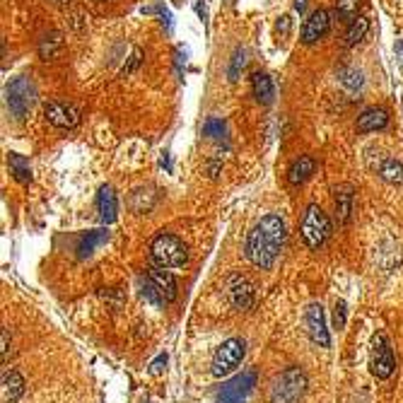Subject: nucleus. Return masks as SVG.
<instances>
[{"label":"nucleus","mask_w":403,"mask_h":403,"mask_svg":"<svg viewBox=\"0 0 403 403\" xmlns=\"http://www.w3.org/2000/svg\"><path fill=\"white\" fill-rule=\"evenodd\" d=\"M285 237H288L285 220L276 215V213L264 215L247 237V259L256 268H261V271L273 268V264L278 261V256L285 247Z\"/></svg>","instance_id":"nucleus-1"},{"label":"nucleus","mask_w":403,"mask_h":403,"mask_svg":"<svg viewBox=\"0 0 403 403\" xmlns=\"http://www.w3.org/2000/svg\"><path fill=\"white\" fill-rule=\"evenodd\" d=\"M331 220H328L326 213L321 210L316 203L307 205L302 215V222H300V237L304 242V247L311 249V252H319L323 244L328 242L331 237Z\"/></svg>","instance_id":"nucleus-2"},{"label":"nucleus","mask_w":403,"mask_h":403,"mask_svg":"<svg viewBox=\"0 0 403 403\" xmlns=\"http://www.w3.org/2000/svg\"><path fill=\"white\" fill-rule=\"evenodd\" d=\"M150 259L155 261V266H162V268H181L188 259L186 244L176 235L160 232V235L150 242Z\"/></svg>","instance_id":"nucleus-3"},{"label":"nucleus","mask_w":403,"mask_h":403,"mask_svg":"<svg viewBox=\"0 0 403 403\" xmlns=\"http://www.w3.org/2000/svg\"><path fill=\"white\" fill-rule=\"evenodd\" d=\"M34 102H36V85L32 82V77L20 75L5 87V104H8L10 114L15 116L17 121L27 119Z\"/></svg>","instance_id":"nucleus-4"},{"label":"nucleus","mask_w":403,"mask_h":403,"mask_svg":"<svg viewBox=\"0 0 403 403\" xmlns=\"http://www.w3.org/2000/svg\"><path fill=\"white\" fill-rule=\"evenodd\" d=\"M304 392H307V375L300 367H290L273 384L271 403H300Z\"/></svg>","instance_id":"nucleus-5"},{"label":"nucleus","mask_w":403,"mask_h":403,"mask_svg":"<svg viewBox=\"0 0 403 403\" xmlns=\"http://www.w3.org/2000/svg\"><path fill=\"white\" fill-rule=\"evenodd\" d=\"M256 380H259V375H256L254 367L240 372V375H235L232 380L220 384L215 401L217 403H247L249 394H252L256 387Z\"/></svg>","instance_id":"nucleus-6"},{"label":"nucleus","mask_w":403,"mask_h":403,"mask_svg":"<svg viewBox=\"0 0 403 403\" xmlns=\"http://www.w3.org/2000/svg\"><path fill=\"white\" fill-rule=\"evenodd\" d=\"M244 355H247V343L242 338H230L215 350L210 362V372L215 377H227L242 365Z\"/></svg>","instance_id":"nucleus-7"},{"label":"nucleus","mask_w":403,"mask_h":403,"mask_svg":"<svg viewBox=\"0 0 403 403\" xmlns=\"http://www.w3.org/2000/svg\"><path fill=\"white\" fill-rule=\"evenodd\" d=\"M372 375L377 377V380H389V377L394 375L396 370V358L392 353V348L387 343V335L382 331L375 333V338H372Z\"/></svg>","instance_id":"nucleus-8"},{"label":"nucleus","mask_w":403,"mask_h":403,"mask_svg":"<svg viewBox=\"0 0 403 403\" xmlns=\"http://www.w3.org/2000/svg\"><path fill=\"white\" fill-rule=\"evenodd\" d=\"M44 116L53 128H75L80 124V109L63 100H48L44 104Z\"/></svg>","instance_id":"nucleus-9"},{"label":"nucleus","mask_w":403,"mask_h":403,"mask_svg":"<svg viewBox=\"0 0 403 403\" xmlns=\"http://www.w3.org/2000/svg\"><path fill=\"white\" fill-rule=\"evenodd\" d=\"M227 300L235 309H252L254 307V285L242 273H232L227 278Z\"/></svg>","instance_id":"nucleus-10"},{"label":"nucleus","mask_w":403,"mask_h":403,"mask_svg":"<svg viewBox=\"0 0 403 403\" xmlns=\"http://www.w3.org/2000/svg\"><path fill=\"white\" fill-rule=\"evenodd\" d=\"M328 29H331V15H328L326 10H314L311 15L304 20L302 24V34H300V41L304 46H314L319 44L323 36L328 34Z\"/></svg>","instance_id":"nucleus-11"},{"label":"nucleus","mask_w":403,"mask_h":403,"mask_svg":"<svg viewBox=\"0 0 403 403\" xmlns=\"http://www.w3.org/2000/svg\"><path fill=\"white\" fill-rule=\"evenodd\" d=\"M304 323H307V333L309 338L314 340L316 345L321 348H328L331 345V335H328V328H326V316H323V307L321 304H309L307 307V314H304Z\"/></svg>","instance_id":"nucleus-12"},{"label":"nucleus","mask_w":403,"mask_h":403,"mask_svg":"<svg viewBox=\"0 0 403 403\" xmlns=\"http://www.w3.org/2000/svg\"><path fill=\"white\" fill-rule=\"evenodd\" d=\"M333 205L338 225H348L353 217V205H355V188L350 184H340L333 188Z\"/></svg>","instance_id":"nucleus-13"},{"label":"nucleus","mask_w":403,"mask_h":403,"mask_svg":"<svg viewBox=\"0 0 403 403\" xmlns=\"http://www.w3.org/2000/svg\"><path fill=\"white\" fill-rule=\"evenodd\" d=\"M389 126V112L384 107H370L358 116V133H377Z\"/></svg>","instance_id":"nucleus-14"},{"label":"nucleus","mask_w":403,"mask_h":403,"mask_svg":"<svg viewBox=\"0 0 403 403\" xmlns=\"http://www.w3.org/2000/svg\"><path fill=\"white\" fill-rule=\"evenodd\" d=\"M97 213H100V220L104 225H112L119 217V198L109 184H104L97 193Z\"/></svg>","instance_id":"nucleus-15"},{"label":"nucleus","mask_w":403,"mask_h":403,"mask_svg":"<svg viewBox=\"0 0 403 403\" xmlns=\"http://www.w3.org/2000/svg\"><path fill=\"white\" fill-rule=\"evenodd\" d=\"M148 276L155 283V288L160 290V295L164 297V302H174L176 300V280L167 268L162 266H152L148 268Z\"/></svg>","instance_id":"nucleus-16"},{"label":"nucleus","mask_w":403,"mask_h":403,"mask_svg":"<svg viewBox=\"0 0 403 403\" xmlns=\"http://www.w3.org/2000/svg\"><path fill=\"white\" fill-rule=\"evenodd\" d=\"M252 95L254 100L264 104V107H271V104L276 102V85H273V80L266 72L261 70L252 72Z\"/></svg>","instance_id":"nucleus-17"},{"label":"nucleus","mask_w":403,"mask_h":403,"mask_svg":"<svg viewBox=\"0 0 403 403\" xmlns=\"http://www.w3.org/2000/svg\"><path fill=\"white\" fill-rule=\"evenodd\" d=\"M316 169V162L311 155H300L292 160V164L288 167V184L290 186H300L304 181L309 179L311 174H314Z\"/></svg>","instance_id":"nucleus-18"},{"label":"nucleus","mask_w":403,"mask_h":403,"mask_svg":"<svg viewBox=\"0 0 403 403\" xmlns=\"http://www.w3.org/2000/svg\"><path fill=\"white\" fill-rule=\"evenodd\" d=\"M375 172L387 184H403V164L396 157H380L375 164Z\"/></svg>","instance_id":"nucleus-19"},{"label":"nucleus","mask_w":403,"mask_h":403,"mask_svg":"<svg viewBox=\"0 0 403 403\" xmlns=\"http://www.w3.org/2000/svg\"><path fill=\"white\" fill-rule=\"evenodd\" d=\"M24 394V380L20 372L10 370L3 375V403H17V399Z\"/></svg>","instance_id":"nucleus-20"},{"label":"nucleus","mask_w":403,"mask_h":403,"mask_svg":"<svg viewBox=\"0 0 403 403\" xmlns=\"http://www.w3.org/2000/svg\"><path fill=\"white\" fill-rule=\"evenodd\" d=\"M107 242H109V230L87 232V235L80 240V244H77V256H80V259H90V256L95 254V249L102 247V244H107Z\"/></svg>","instance_id":"nucleus-21"},{"label":"nucleus","mask_w":403,"mask_h":403,"mask_svg":"<svg viewBox=\"0 0 403 403\" xmlns=\"http://www.w3.org/2000/svg\"><path fill=\"white\" fill-rule=\"evenodd\" d=\"M60 48H63V39H60L58 32L44 34L39 39V56H41V60H56Z\"/></svg>","instance_id":"nucleus-22"},{"label":"nucleus","mask_w":403,"mask_h":403,"mask_svg":"<svg viewBox=\"0 0 403 403\" xmlns=\"http://www.w3.org/2000/svg\"><path fill=\"white\" fill-rule=\"evenodd\" d=\"M367 32H370V20H367V17H362V15L355 17V20L348 24V29H345V44L348 46L360 44V41L367 36Z\"/></svg>","instance_id":"nucleus-23"},{"label":"nucleus","mask_w":403,"mask_h":403,"mask_svg":"<svg viewBox=\"0 0 403 403\" xmlns=\"http://www.w3.org/2000/svg\"><path fill=\"white\" fill-rule=\"evenodd\" d=\"M8 164H10L12 176H15L17 181H22V184L32 181V167H29V160H27V157L17 155V152H10Z\"/></svg>","instance_id":"nucleus-24"},{"label":"nucleus","mask_w":403,"mask_h":403,"mask_svg":"<svg viewBox=\"0 0 403 403\" xmlns=\"http://www.w3.org/2000/svg\"><path fill=\"white\" fill-rule=\"evenodd\" d=\"M360 8H362V0H335V15L348 24L360 17Z\"/></svg>","instance_id":"nucleus-25"},{"label":"nucleus","mask_w":403,"mask_h":403,"mask_svg":"<svg viewBox=\"0 0 403 403\" xmlns=\"http://www.w3.org/2000/svg\"><path fill=\"white\" fill-rule=\"evenodd\" d=\"M138 288H140V295H143L150 304H157V307H160V304H164V297L160 295V290L155 288V283L150 280V276L140 278L138 280Z\"/></svg>","instance_id":"nucleus-26"},{"label":"nucleus","mask_w":403,"mask_h":403,"mask_svg":"<svg viewBox=\"0 0 403 403\" xmlns=\"http://www.w3.org/2000/svg\"><path fill=\"white\" fill-rule=\"evenodd\" d=\"M244 65H247V53H244V48H235V53H232V60H230V68H227L230 82H237V80H240Z\"/></svg>","instance_id":"nucleus-27"},{"label":"nucleus","mask_w":403,"mask_h":403,"mask_svg":"<svg viewBox=\"0 0 403 403\" xmlns=\"http://www.w3.org/2000/svg\"><path fill=\"white\" fill-rule=\"evenodd\" d=\"M338 80L343 82L348 90H353V92L362 87V82H365V80H362V72L355 70V68H343V70H338Z\"/></svg>","instance_id":"nucleus-28"},{"label":"nucleus","mask_w":403,"mask_h":403,"mask_svg":"<svg viewBox=\"0 0 403 403\" xmlns=\"http://www.w3.org/2000/svg\"><path fill=\"white\" fill-rule=\"evenodd\" d=\"M345 302L343 300H338L335 302V307H333V323H335V328H343L345 326Z\"/></svg>","instance_id":"nucleus-29"},{"label":"nucleus","mask_w":403,"mask_h":403,"mask_svg":"<svg viewBox=\"0 0 403 403\" xmlns=\"http://www.w3.org/2000/svg\"><path fill=\"white\" fill-rule=\"evenodd\" d=\"M222 131H225V124L220 119H210L205 124V136H210V138H217V136H222Z\"/></svg>","instance_id":"nucleus-30"},{"label":"nucleus","mask_w":403,"mask_h":403,"mask_svg":"<svg viewBox=\"0 0 403 403\" xmlns=\"http://www.w3.org/2000/svg\"><path fill=\"white\" fill-rule=\"evenodd\" d=\"M164 365H167V355H160L155 360V362L150 365V375H162V370H164Z\"/></svg>","instance_id":"nucleus-31"},{"label":"nucleus","mask_w":403,"mask_h":403,"mask_svg":"<svg viewBox=\"0 0 403 403\" xmlns=\"http://www.w3.org/2000/svg\"><path fill=\"white\" fill-rule=\"evenodd\" d=\"M8 350H10V333L3 328V362H8Z\"/></svg>","instance_id":"nucleus-32"},{"label":"nucleus","mask_w":403,"mask_h":403,"mask_svg":"<svg viewBox=\"0 0 403 403\" xmlns=\"http://www.w3.org/2000/svg\"><path fill=\"white\" fill-rule=\"evenodd\" d=\"M295 10H297V12H300V15H302V12L307 10V0H295Z\"/></svg>","instance_id":"nucleus-33"},{"label":"nucleus","mask_w":403,"mask_h":403,"mask_svg":"<svg viewBox=\"0 0 403 403\" xmlns=\"http://www.w3.org/2000/svg\"><path fill=\"white\" fill-rule=\"evenodd\" d=\"M396 51H399V53H403V41H401L399 46H396Z\"/></svg>","instance_id":"nucleus-34"},{"label":"nucleus","mask_w":403,"mask_h":403,"mask_svg":"<svg viewBox=\"0 0 403 403\" xmlns=\"http://www.w3.org/2000/svg\"><path fill=\"white\" fill-rule=\"evenodd\" d=\"M97 3H104V0H97Z\"/></svg>","instance_id":"nucleus-35"},{"label":"nucleus","mask_w":403,"mask_h":403,"mask_svg":"<svg viewBox=\"0 0 403 403\" xmlns=\"http://www.w3.org/2000/svg\"><path fill=\"white\" fill-rule=\"evenodd\" d=\"M56 3H60V0H56Z\"/></svg>","instance_id":"nucleus-36"}]
</instances>
